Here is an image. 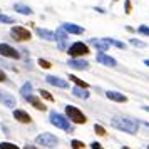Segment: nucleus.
<instances>
[{
  "label": "nucleus",
  "instance_id": "7",
  "mask_svg": "<svg viewBox=\"0 0 149 149\" xmlns=\"http://www.w3.org/2000/svg\"><path fill=\"white\" fill-rule=\"evenodd\" d=\"M67 40H69V32L61 25V27L55 30V42H57L59 50H65V47H67Z\"/></svg>",
  "mask_w": 149,
  "mask_h": 149
},
{
  "label": "nucleus",
  "instance_id": "28",
  "mask_svg": "<svg viewBox=\"0 0 149 149\" xmlns=\"http://www.w3.org/2000/svg\"><path fill=\"white\" fill-rule=\"evenodd\" d=\"M137 34H141V35H146V37H149V25H146V24L139 25V27H137Z\"/></svg>",
  "mask_w": 149,
  "mask_h": 149
},
{
  "label": "nucleus",
  "instance_id": "16",
  "mask_svg": "<svg viewBox=\"0 0 149 149\" xmlns=\"http://www.w3.org/2000/svg\"><path fill=\"white\" fill-rule=\"evenodd\" d=\"M62 27L65 29L69 34H74V35H81V34H84V27L77 25V24H72V22H64V24H62Z\"/></svg>",
  "mask_w": 149,
  "mask_h": 149
},
{
  "label": "nucleus",
  "instance_id": "35",
  "mask_svg": "<svg viewBox=\"0 0 149 149\" xmlns=\"http://www.w3.org/2000/svg\"><path fill=\"white\" fill-rule=\"evenodd\" d=\"M24 149H39V148H37V146H32V144H25Z\"/></svg>",
  "mask_w": 149,
  "mask_h": 149
},
{
  "label": "nucleus",
  "instance_id": "34",
  "mask_svg": "<svg viewBox=\"0 0 149 149\" xmlns=\"http://www.w3.org/2000/svg\"><path fill=\"white\" fill-rule=\"evenodd\" d=\"M5 81H7V74L0 69V82H5Z\"/></svg>",
  "mask_w": 149,
  "mask_h": 149
},
{
  "label": "nucleus",
  "instance_id": "27",
  "mask_svg": "<svg viewBox=\"0 0 149 149\" xmlns=\"http://www.w3.org/2000/svg\"><path fill=\"white\" fill-rule=\"evenodd\" d=\"M0 149H20L17 144H14V142H7V141H3V142H0Z\"/></svg>",
  "mask_w": 149,
  "mask_h": 149
},
{
  "label": "nucleus",
  "instance_id": "3",
  "mask_svg": "<svg viewBox=\"0 0 149 149\" xmlns=\"http://www.w3.org/2000/svg\"><path fill=\"white\" fill-rule=\"evenodd\" d=\"M65 116L72 122H75V124H86L87 122V117L84 116V112H82L81 109H77L75 106H70V104L65 106Z\"/></svg>",
  "mask_w": 149,
  "mask_h": 149
},
{
  "label": "nucleus",
  "instance_id": "19",
  "mask_svg": "<svg viewBox=\"0 0 149 149\" xmlns=\"http://www.w3.org/2000/svg\"><path fill=\"white\" fill-rule=\"evenodd\" d=\"M27 102H30L32 106H34L35 109H39V111H47V107H45V104L40 101V99H37L35 95H29L27 99H25Z\"/></svg>",
  "mask_w": 149,
  "mask_h": 149
},
{
  "label": "nucleus",
  "instance_id": "25",
  "mask_svg": "<svg viewBox=\"0 0 149 149\" xmlns=\"http://www.w3.org/2000/svg\"><path fill=\"white\" fill-rule=\"evenodd\" d=\"M39 94H40V97H44L45 101H50V102H54V95L50 94V92H47L45 89H40V91H39Z\"/></svg>",
  "mask_w": 149,
  "mask_h": 149
},
{
  "label": "nucleus",
  "instance_id": "37",
  "mask_svg": "<svg viewBox=\"0 0 149 149\" xmlns=\"http://www.w3.org/2000/svg\"><path fill=\"white\" fill-rule=\"evenodd\" d=\"M142 109H144L146 112H149V106H142Z\"/></svg>",
  "mask_w": 149,
  "mask_h": 149
},
{
  "label": "nucleus",
  "instance_id": "36",
  "mask_svg": "<svg viewBox=\"0 0 149 149\" xmlns=\"http://www.w3.org/2000/svg\"><path fill=\"white\" fill-rule=\"evenodd\" d=\"M94 10H95V12H99V14H106V10L101 8V7H94Z\"/></svg>",
  "mask_w": 149,
  "mask_h": 149
},
{
  "label": "nucleus",
  "instance_id": "39",
  "mask_svg": "<svg viewBox=\"0 0 149 149\" xmlns=\"http://www.w3.org/2000/svg\"><path fill=\"white\" fill-rule=\"evenodd\" d=\"M122 149H129V148H126V146H124V148H122Z\"/></svg>",
  "mask_w": 149,
  "mask_h": 149
},
{
  "label": "nucleus",
  "instance_id": "6",
  "mask_svg": "<svg viewBox=\"0 0 149 149\" xmlns=\"http://www.w3.org/2000/svg\"><path fill=\"white\" fill-rule=\"evenodd\" d=\"M37 144L39 146H47V148H55L59 144V137L50 132H42L37 136Z\"/></svg>",
  "mask_w": 149,
  "mask_h": 149
},
{
  "label": "nucleus",
  "instance_id": "33",
  "mask_svg": "<svg viewBox=\"0 0 149 149\" xmlns=\"http://www.w3.org/2000/svg\"><path fill=\"white\" fill-rule=\"evenodd\" d=\"M91 149H104V148L97 141H94V142H91Z\"/></svg>",
  "mask_w": 149,
  "mask_h": 149
},
{
  "label": "nucleus",
  "instance_id": "1",
  "mask_svg": "<svg viewBox=\"0 0 149 149\" xmlns=\"http://www.w3.org/2000/svg\"><path fill=\"white\" fill-rule=\"evenodd\" d=\"M111 126L122 131V132L136 134L137 129H139V122L136 121V119H129V117H112L111 119Z\"/></svg>",
  "mask_w": 149,
  "mask_h": 149
},
{
  "label": "nucleus",
  "instance_id": "13",
  "mask_svg": "<svg viewBox=\"0 0 149 149\" xmlns=\"http://www.w3.org/2000/svg\"><path fill=\"white\" fill-rule=\"evenodd\" d=\"M45 82L50 84V86H55V87H61V89L69 87V82L61 79V77H57V75H47V77H45Z\"/></svg>",
  "mask_w": 149,
  "mask_h": 149
},
{
  "label": "nucleus",
  "instance_id": "38",
  "mask_svg": "<svg viewBox=\"0 0 149 149\" xmlns=\"http://www.w3.org/2000/svg\"><path fill=\"white\" fill-rule=\"evenodd\" d=\"M144 65H148V67H149V59H146V61H144Z\"/></svg>",
  "mask_w": 149,
  "mask_h": 149
},
{
  "label": "nucleus",
  "instance_id": "30",
  "mask_svg": "<svg viewBox=\"0 0 149 149\" xmlns=\"http://www.w3.org/2000/svg\"><path fill=\"white\" fill-rule=\"evenodd\" d=\"M37 64H39L42 69H50V67H52V64H50L49 61H45V59H39V61H37Z\"/></svg>",
  "mask_w": 149,
  "mask_h": 149
},
{
  "label": "nucleus",
  "instance_id": "18",
  "mask_svg": "<svg viewBox=\"0 0 149 149\" xmlns=\"http://www.w3.org/2000/svg\"><path fill=\"white\" fill-rule=\"evenodd\" d=\"M14 12H17V14H20V15H27V17L34 14L32 7H29V5H25V3H15Z\"/></svg>",
  "mask_w": 149,
  "mask_h": 149
},
{
  "label": "nucleus",
  "instance_id": "17",
  "mask_svg": "<svg viewBox=\"0 0 149 149\" xmlns=\"http://www.w3.org/2000/svg\"><path fill=\"white\" fill-rule=\"evenodd\" d=\"M106 95H107V99H111V101H114V102H127V97L122 92H117V91H107Z\"/></svg>",
  "mask_w": 149,
  "mask_h": 149
},
{
  "label": "nucleus",
  "instance_id": "5",
  "mask_svg": "<svg viewBox=\"0 0 149 149\" xmlns=\"http://www.w3.org/2000/svg\"><path fill=\"white\" fill-rule=\"evenodd\" d=\"M91 50H89L87 44H84V42H75L72 44L70 47L67 49V54L70 57H84V55H87Z\"/></svg>",
  "mask_w": 149,
  "mask_h": 149
},
{
  "label": "nucleus",
  "instance_id": "8",
  "mask_svg": "<svg viewBox=\"0 0 149 149\" xmlns=\"http://www.w3.org/2000/svg\"><path fill=\"white\" fill-rule=\"evenodd\" d=\"M0 55H2V57H7V59H15V61L22 57L20 52H19L17 49L10 47L8 44H0Z\"/></svg>",
  "mask_w": 149,
  "mask_h": 149
},
{
  "label": "nucleus",
  "instance_id": "10",
  "mask_svg": "<svg viewBox=\"0 0 149 149\" xmlns=\"http://www.w3.org/2000/svg\"><path fill=\"white\" fill-rule=\"evenodd\" d=\"M67 65L72 69H77V70H87L89 69V62L81 59V57H70L67 61Z\"/></svg>",
  "mask_w": 149,
  "mask_h": 149
},
{
  "label": "nucleus",
  "instance_id": "32",
  "mask_svg": "<svg viewBox=\"0 0 149 149\" xmlns=\"http://www.w3.org/2000/svg\"><path fill=\"white\" fill-rule=\"evenodd\" d=\"M132 12V3H131V0H126L124 2V14H131Z\"/></svg>",
  "mask_w": 149,
  "mask_h": 149
},
{
  "label": "nucleus",
  "instance_id": "4",
  "mask_svg": "<svg viewBox=\"0 0 149 149\" xmlns=\"http://www.w3.org/2000/svg\"><path fill=\"white\" fill-rule=\"evenodd\" d=\"M10 35H12V39L17 42H27L32 39V34H30V30L27 29L20 27V25H14V27L10 29Z\"/></svg>",
  "mask_w": 149,
  "mask_h": 149
},
{
  "label": "nucleus",
  "instance_id": "29",
  "mask_svg": "<svg viewBox=\"0 0 149 149\" xmlns=\"http://www.w3.org/2000/svg\"><path fill=\"white\" fill-rule=\"evenodd\" d=\"M70 146H72V149H86V144L82 141H77V139H72Z\"/></svg>",
  "mask_w": 149,
  "mask_h": 149
},
{
  "label": "nucleus",
  "instance_id": "14",
  "mask_svg": "<svg viewBox=\"0 0 149 149\" xmlns=\"http://www.w3.org/2000/svg\"><path fill=\"white\" fill-rule=\"evenodd\" d=\"M35 34L39 35L42 40L55 42V32H52V30H47V29H40V27H35Z\"/></svg>",
  "mask_w": 149,
  "mask_h": 149
},
{
  "label": "nucleus",
  "instance_id": "9",
  "mask_svg": "<svg viewBox=\"0 0 149 149\" xmlns=\"http://www.w3.org/2000/svg\"><path fill=\"white\" fill-rule=\"evenodd\" d=\"M95 61L99 64H102V65H106V67H116L117 65V61L114 57H111V55H107L106 52H101V50H99V54L95 55Z\"/></svg>",
  "mask_w": 149,
  "mask_h": 149
},
{
  "label": "nucleus",
  "instance_id": "40",
  "mask_svg": "<svg viewBox=\"0 0 149 149\" xmlns=\"http://www.w3.org/2000/svg\"><path fill=\"white\" fill-rule=\"evenodd\" d=\"M148 149H149V146H148Z\"/></svg>",
  "mask_w": 149,
  "mask_h": 149
},
{
  "label": "nucleus",
  "instance_id": "2",
  "mask_svg": "<svg viewBox=\"0 0 149 149\" xmlns=\"http://www.w3.org/2000/svg\"><path fill=\"white\" fill-rule=\"evenodd\" d=\"M49 121H50V124H54L55 127L62 129V131H65V132H72V131H74V126L69 122L67 116H62V114H59V112H55V111H52V112L49 114Z\"/></svg>",
  "mask_w": 149,
  "mask_h": 149
},
{
  "label": "nucleus",
  "instance_id": "24",
  "mask_svg": "<svg viewBox=\"0 0 149 149\" xmlns=\"http://www.w3.org/2000/svg\"><path fill=\"white\" fill-rule=\"evenodd\" d=\"M129 44H131V45H134V47H139V49L148 47V44H146V42H142V40H139V39H129Z\"/></svg>",
  "mask_w": 149,
  "mask_h": 149
},
{
  "label": "nucleus",
  "instance_id": "23",
  "mask_svg": "<svg viewBox=\"0 0 149 149\" xmlns=\"http://www.w3.org/2000/svg\"><path fill=\"white\" fill-rule=\"evenodd\" d=\"M104 39H106L111 45H114V47H117V49H126V44L121 42V40H116V39H111V37H104Z\"/></svg>",
  "mask_w": 149,
  "mask_h": 149
},
{
  "label": "nucleus",
  "instance_id": "22",
  "mask_svg": "<svg viewBox=\"0 0 149 149\" xmlns=\"http://www.w3.org/2000/svg\"><path fill=\"white\" fill-rule=\"evenodd\" d=\"M69 79H70V81L74 82L75 86H79V87H84V89H87V87H89V84H87V82H84L82 79H79L77 75H72V74H70V75H69Z\"/></svg>",
  "mask_w": 149,
  "mask_h": 149
},
{
  "label": "nucleus",
  "instance_id": "26",
  "mask_svg": "<svg viewBox=\"0 0 149 149\" xmlns=\"http://www.w3.org/2000/svg\"><path fill=\"white\" fill-rule=\"evenodd\" d=\"M0 22L2 24H15V19L14 17H10V15H3V14H0Z\"/></svg>",
  "mask_w": 149,
  "mask_h": 149
},
{
  "label": "nucleus",
  "instance_id": "21",
  "mask_svg": "<svg viewBox=\"0 0 149 149\" xmlns=\"http://www.w3.org/2000/svg\"><path fill=\"white\" fill-rule=\"evenodd\" d=\"M20 95L24 99H27L29 95H32V84H30V82H25L20 87Z\"/></svg>",
  "mask_w": 149,
  "mask_h": 149
},
{
  "label": "nucleus",
  "instance_id": "31",
  "mask_svg": "<svg viewBox=\"0 0 149 149\" xmlns=\"http://www.w3.org/2000/svg\"><path fill=\"white\" fill-rule=\"evenodd\" d=\"M94 131H95V134H97V136H106V129L102 127L101 124H95Z\"/></svg>",
  "mask_w": 149,
  "mask_h": 149
},
{
  "label": "nucleus",
  "instance_id": "11",
  "mask_svg": "<svg viewBox=\"0 0 149 149\" xmlns=\"http://www.w3.org/2000/svg\"><path fill=\"white\" fill-rule=\"evenodd\" d=\"M89 45L94 47V49H97V50H101V52H107L109 47H111V44H109L106 39H97V37L89 39Z\"/></svg>",
  "mask_w": 149,
  "mask_h": 149
},
{
  "label": "nucleus",
  "instance_id": "15",
  "mask_svg": "<svg viewBox=\"0 0 149 149\" xmlns=\"http://www.w3.org/2000/svg\"><path fill=\"white\" fill-rule=\"evenodd\" d=\"M14 119H17V121L22 122V124H30V122H32L30 114L25 112V111H22V109H15L14 111Z\"/></svg>",
  "mask_w": 149,
  "mask_h": 149
},
{
  "label": "nucleus",
  "instance_id": "12",
  "mask_svg": "<svg viewBox=\"0 0 149 149\" xmlns=\"http://www.w3.org/2000/svg\"><path fill=\"white\" fill-rule=\"evenodd\" d=\"M0 104H3L5 107L14 109L15 106H17V101H15V97L10 94V92H5V91L0 89Z\"/></svg>",
  "mask_w": 149,
  "mask_h": 149
},
{
  "label": "nucleus",
  "instance_id": "20",
  "mask_svg": "<svg viewBox=\"0 0 149 149\" xmlns=\"http://www.w3.org/2000/svg\"><path fill=\"white\" fill-rule=\"evenodd\" d=\"M72 94H74L75 97H81V99H89V95H91V92H87V89H84V87H79V86H75V87L72 89Z\"/></svg>",
  "mask_w": 149,
  "mask_h": 149
}]
</instances>
